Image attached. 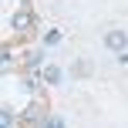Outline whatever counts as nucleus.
<instances>
[{
  "instance_id": "obj_1",
  "label": "nucleus",
  "mask_w": 128,
  "mask_h": 128,
  "mask_svg": "<svg viewBox=\"0 0 128 128\" xmlns=\"http://www.w3.org/2000/svg\"><path fill=\"white\" fill-rule=\"evenodd\" d=\"M104 47L108 51H115V54H122V51H128V34L125 30H118V27H111V30H104Z\"/></svg>"
},
{
  "instance_id": "obj_2",
  "label": "nucleus",
  "mask_w": 128,
  "mask_h": 128,
  "mask_svg": "<svg viewBox=\"0 0 128 128\" xmlns=\"http://www.w3.org/2000/svg\"><path fill=\"white\" fill-rule=\"evenodd\" d=\"M40 81H44L47 88H58V84L64 81V71H61V64H44V68H40Z\"/></svg>"
},
{
  "instance_id": "obj_3",
  "label": "nucleus",
  "mask_w": 128,
  "mask_h": 128,
  "mask_svg": "<svg viewBox=\"0 0 128 128\" xmlns=\"http://www.w3.org/2000/svg\"><path fill=\"white\" fill-rule=\"evenodd\" d=\"M71 74H74V78H88V74H91V61L78 58L74 64H71Z\"/></svg>"
},
{
  "instance_id": "obj_4",
  "label": "nucleus",
  "mask_w": 128,
  "mask_h": 128,
  "mask_svg": "<svg viewBox=\"0 0 128 128\" xmlns=\"http://www.w3.org/2000/svg\"><path fill=\"white\" fill-rule=\"evenodd\" d=\"M37 128H64V118H61V115H54V111H47L44 122H40Z\"/></svg>"
},
{
  "instance_id": "obj_5",
  "label": "nucleus",
  "mask_w": 128,
  "mask_h": 128,
  "mask_svg": "<svg viewBox=\"0 0 128 128\" xmlns=\"http://www.w3.org/2000/svg\"><path fill=\"white\" fill-rule=\"evenodd\" d=\"M30 24H34V17H30V14H27V10H20L17 17H14V27H17V30H27V27H30Z\"/></svg>"
},
{
  "instance_id": "obj_6",
  "label": "nucleus",
  "mask_w": 128,
  "mask_h": 128,
  "mask_svg": "<svg viewBox=\"0 0 128 128\" xmlns=\"http://www.w3.org/2000/svg\"><path fill=\"white\" fill-rule=\"evenodd\" d=\"M27 68H44V51H34V54H27Z\"/></svg>"
},
{
  "instance_id": "obj_7",
  "label": "nucleus",
  "mask_w": 128,
  "mask_h": 128,
  "mask_svg": "<svg viewBox=\"0 0 128 128\" xmlns=\"http://www.w3.org/2000/svg\"><path fill=\"white\" fill-rule=\"evenodd\" d=\"M54 44H61V30H47L44 34V47H54Z\"/></svg>"
},
{
  "instance_id": "obj_8",
  "label": "nucleus",
  "mask_w": 128,
  "mask_h": 128,
  "mask_svg": "<svg viewBox=\"0 0 128 128\" xmlns=\"http://www.w3.org/2000/svg\"><path fill=\"white\" fill-rule=\"evenodd\" d=\"M118 61H122V64H128V51H122V54H118Z\"/></svg>"
}]
</instances>
